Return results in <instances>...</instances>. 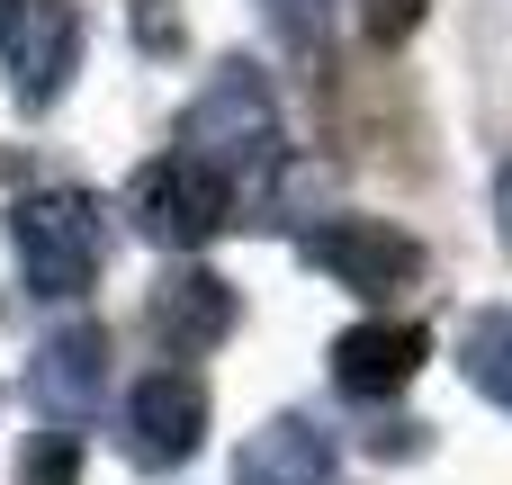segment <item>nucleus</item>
I'll return each mask as SVG.
<instances>
[{
    "label": "nucleus",
    "instance_id": "f257e3e1",
    "mask_svg": "<svg viewBox=\"0 0 512 485\" xmlns=\"http://www.w3.org/2000/svg\"><path fill=\"white\" fill-rule=\"evenodd\" d=\"M279 99H270V81H261V63H225L198 99H189V117H180V144L171 153H189V162H207L234 198L243 189H261L270 171H279Z\"/></svg>",
    "mask_w": 512,
    "mask_h": 485
},
{
    "label": "nucleus",
    "instance_id": "dca6fc26",
    "mask_svg": "<svg viewBox=\"0 0 512 485\" xmlns=\"http://www.w3.org/2000/svg\"><path fill=\"white\" fill-rule=\"evenodd\" d=\"M495 234H504V252H512V153H504V171H495Z\"/></svg>",
    "mask_w": 512,
    "mask_h": 485
},
{
    "label": "nucleus",
    "instance_id": "f03ea898",
    "mask_svg": "<svg viewBox=\"0 0 512 485\" xmlns=\"http://www.w3.org/2000/svg\"><path fill=\"white\" fill-rule=\"evenodd\" d=\"M9 252L27 270V297H90L99 288V261H108V225H99V198L90 189H27L9 207Z\"/></svg>",
    "mask_w": 512,
    "mask_h": 485
},
{
    "label": "nucleus",
    "instance_id": "423d86ee",
    "mask_svg": "<svg viewBox=\"0 0 512 485\" xmlns=\"http://www.w3.org/2000/svg\"><path fill=\"white\" fill-rule=\"evenodd\" d=\"M207 441V378L198 369H153V378H135V396H126V450L144 459V468H171V459H189Z\"/></svg>",
    "mask_w": 512,
    "mask_h": 485
},
{
    "label": "nucleus",
    "instance_id": "2eb2a0df",
    "mask_svg": "<svg viewBox=\"0 0 512 485\" xmlns=\"http://www.w3.org/2000/svg\"><path fill=\"white\" fill-rule=\"evenodd\" d=\"M261 9H270V18H279V27H288V36H315V27H324V9H333V0H261Z\"/></svg>",
    "mask_w": 512,
    "mask_h": 485
},
{
    "label": "nucleus",
    "instance_id": "f3484780",
    "mask_svg": "<svg viewBox=\"0 0 512 485\" xmlns=\"http://www.w3.org/2000/svg\"><path fill=\"white\" fill-rule=\"evenodd\" d=\"M9 18H18V0H0V27H9Z\"/></svg>",
    "mask_w": 512,
    "mask_h": 485
},
{
    "label": "nucleus",
    "instance_id": "4468645a",
    "mask_svg": "<svg viewBox=\"0 0 512 485\" xmlns=\"http://www.w3.org/2000/svg\"><path fill=\"white\" fill-rule=\"evenodd\" d=\"M414 18H423V0H378V9H369V36L396 45V36H414Z\"/></svg>",
    "mask_w": 512,
    "mask_h": 485
},
{
    "label": "nucleus",
    "instance_id": "f8f14e48",
    "mask_svg": "<svg viewBox=\"0 0 512 485\" xmlns=\"http://www.w3.org/2000/svg\"><path fill=\"white\" fill-rule=\"evenodd\" d=\"M18 485H81V441H72V432H45V441L27 450Z\"/></svg>",
    "mask_w": 512,
    "mask_h": 485
},
{
    "label": "nucleus",
    "instance_id": "7ed1b4c3",
    "mask_svg": "<svg viewBox=\"0 0 512 485\" xmlns=\"http://www.w3.org/2000/svg\"><path fill=\"white\" fill-rule=\"evenodd\" d=\"M126 216H135V234L162 243V252H207V243L234 225V189H225L207 162H189V153H153V162L126 180Z\"/></svg>",
    "mask_w": 512,
    "mask_h": 485
},
{
    "label": "nucleus",
    "instance_id": "9b49d317",
    "mask_svg": "<svg viewBox=\"0 0 512 485\" xmlns=\"http://www.w3.org/2000/svg\"><path fill=\"white\" fill-rule=\"evenodd\" d=\"M459 360H468V378H477V396H495L512 414V315H486L468 342H459Z\"/></svg>",
    "mask_w": 512,
    "mask_h": 485
},
{
    "label": "nucleus",
    "instance_id": "39448f33",
    "mask_svg": "<svg viewBox=\"0 0 512 485\" xmlns=\"http://www.w3.org/2000/svg\"><path fill=\"white\" fill-rule=\"evenodd\" d=\"M81 9L72 0H18V18L0 27V63H9V99L36 117L63 99V81L81 72Z\"/></svg>",
    "mask_w": 512,
    "mask_h": 485
},
{
    "label": "nucleus",
    "instance_id": "ddd939ff",
    "mask_svg": "<svg viewBox=\"0 0 512 485\" xmlns=\"http://www.w3.org/2000/svg\"><path fill=\"white\" fill-rule=\"evenodd\" d=\"M135 36H144L153 54H171V45H180V9H162V0H135Z\"/></svg>",
    "mask_w": 512,
    "mask_h": 485
},
{
    "label": "nucleus",
    "instance_id": "1a4fd4ad",
    "mask_svg": "<svg viewBox=\"0 0 512 485\" xmlns=\"http://www.w3.org/2000/svg\"><path fill=\"white\" fill-rule=\"evenodd\" d=\"M234 315H243V306H234V288H225L216 270H162V279H153V333H162L171 351H189V360L216 351V342L234 333Z\"/></svg>",
    "mask_w": 512,
    "mask_h": 485
},
{
    "label": "nucleus",
    "instance_id": "6e6552de",
    "mask_svg": "<svg viewBox=\"0 0 512 485\" xmlns=\"http://www.w3.org/2000/svg\"><path fill=\"white\" fill-rule=\"evenodd\" d=\"M27 387H36V405H45L54 423H90L99 396H108V333H99V324L45 333V351L27 360Z\"/></svg>",
    "mask_w": 512,
    "mask_h": 485
},
{
    "label": "nucleus",
    "instance_id": "0eeeda50",
    "mask_svg": "<svg viewBox=\"0 0 512 485\" xmlns=\"http://www.w3.org/2000/svg\"><path fill=\"white\" fill-rule=\"evenodd\" d=\"M423 360H432V333H423V324H387V315H369V324L333 333V387L360 396V405L405 396V387L423 378Z\"/></svg>",
    "mask_w": 512,
    "mask_h": 485
},
{
    "label": "nucleus",
    "instance_id": "20e7f679",
    "mask_svg": "<svg viewBox=\"0 0 512 485\" xmlns=\"http://www.w3.org/2000/svg\"><path fill=\"white\" fill-rule=\"evenodd\" d=\"M297 261L324 270L351 297H396V288L423 279V243L405 225H387V216H324V225L297 234Z\"/></svg>",
    "mask_w": 512,
    "mask_h": 485
},
{
    "label": "nucleus",
    "instance_id": "9d476101",
    "mask_svg": "<svg viewBox=\"0 0 512 485\" xmlns=\"http://www.w3.org/2000/svg\"><path fill=\"white\" fill-rule=\"evenodd\" d=\"M333 468H342L333 432L306 423V414H279V423H261V432L243 441L234 485H333Z\"/></svg>",
    "mask_w": 512,
    "mask_h": 485
}]
</instances>
